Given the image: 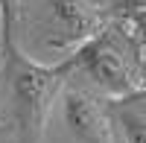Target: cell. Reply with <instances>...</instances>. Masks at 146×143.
<instances>
[{
    "label": "cell",
    "mask_w": 146,
    "mask_h": 143,
    "mask_svg": "<svg viewBox=\"0 0 146 143\" xmlns=\"http://www.w3.org/2000/svg\"><path fill=\"white\" fill-rule=\"evenodd\" d=\"M67 58L73 62V70H82L105 99L129 97L140 88L143 47L129 21L105 23Z\"/></svg>",
    "instance_id": "cell-1"
},
{
    "label": "cell",
    "mask_w": 146,
    "mask_h": 143,
    "mask_svg": "<svg viewBox=\"0 0 146 143\" xmlns=\"http://www.w3.org/2000/svg\"><path fill=\"white\" fill-rule=\"evenodd\" d=\"M62 117L67 132L79 143H117L108 102L96 99L91 91L67 88L62 93Z\"/></svg>",
    "instance_id": "cell-3"
},
{
    "label": "cell",
    "mask_w": 146,
    "mask_h": 143,
    "mask_svg": "<svg viewBox=\"0 0 146 143\" xmlns=\"http://www.w3.org/2000/svg\"><path fill=\"white\" fill-rule=\"evenodd\" d=\"M108 114H111L114 132L123 143H146V91L137 88L129 97L105 99Z\"/></svg>",
    "instance_id": "cell-5"
},
{
    "label": "cell",
    "mask_w": 146,
    "mask_h": 143,
    "mask_svg": "<svg viewBox=\"0 0 146 143\" xmlns=\"http://www.w3.org/2000/svg\"><path fill=\"white\" fill-rule=\"evenodd\" d=\"M47 6H50V15L56 26L62 29L64 41L73 44V50L82 47L88 38H94L108 23L91 0H47Z\"/></svg>",
    "instance_id": "cell-4"
},
{
    "label": "cell",
    "mask_w": 146,
    "mask_h": 143,
    "mask_svg": "<svg viewBox=\"0 0 146 143\" xmlns=\"http://www.w3.org/2000/svg\"><path fill=\"white\" fill-rule=\"evenodd\" d=\"M18 9H21V0H0V41H3L6 56L15 50L12 35H15V23H18Z\"/></svg>",
    "instance_id": "cell-6"
},
{
    "label": "cell",
    "mask_w": 146,
    "mask_h": 143,
    "mask_svg": "<svg viewBox=\"0 0 146 143\" xmlns=\"http://www.w3.org/2000/svg\"><path fill=\"white\" fill-rule=\"evenodd\" d=\"M126 21L135 26L137 38H140V47H143V53H146V9H140L137 15H131V18H126Z\"/></svg>",
    "instance_id": "cell-7"
},
{
    "label": "cell",
    "mask_w": 146,
    "mask_h": 143,
    "mask_svg": "<svg viewBox=\"0 0 146 143\" xmlns=\"http://www.w3.org/2000/svg\"><path fill=\"white\" fill-rule=\"evenodd\" d=\"M140 88L146 91V53H143V64H140Z\"/></svg>",
    "instance_id": "cell-9"
},
{
    "label": "cell",
    "mask_w": 146,
    "mask_h": 143,
    "mask_svg": "<svg viewBox=\"0 0 146 143\" xmlns=\"http://www.w3.org/2000/svg\"><path fill=\"white\" fill-rule=\"evenodd\" d=\"M114 6H117V12H123L126 18H131V15H137L140 9H146V0H114Z\"/></svg>",
    "instance_id": "cell-8"
},
{
    "label": "cell",
    "mask_w": 146,
    "mask_h": 143,
    "mask_svg": "<svg viewBox=\"0 0 146 143\" xmlns=\"http://www.w3.org/2000/svg\"><path fill=\"white\" fill-rule=\"evenodd\" d=\"M73 73V62L64 56L62 62L44 64L23 56L18 50L9 53V82H12V102H15V120L21 128L23 143H38L50 111L64 93V82Z\"/></svg>",
    "instance_id": "cell-2"
}]
</instances>
